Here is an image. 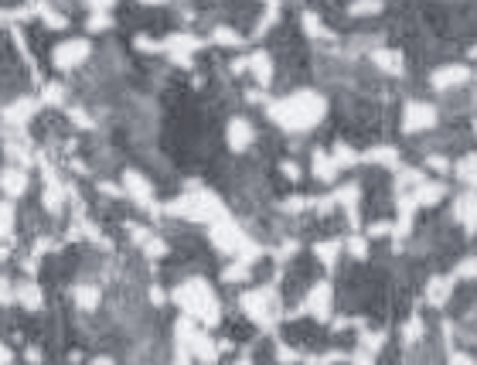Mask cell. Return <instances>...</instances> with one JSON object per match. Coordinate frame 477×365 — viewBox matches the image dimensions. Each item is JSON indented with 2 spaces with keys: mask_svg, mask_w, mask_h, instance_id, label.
<instances>
[{
  "mask_svg": "<svg viewBox=\"0 0 477 365\" xmlns=\"http://www.w3.org/2000/svg\"><path fill=\"white\" fill-rule=\"evenodd\" d=\"M20 304H24V308H38L41 304V290L35 287V284H20Z\"/></svg>",
  "mask_w": 477,
  "mask_h": 365,
  "instance_id": "6",
  "label": "cell"
},
{
  "mask_svg": "<svg viewBox=\"0 0 477 365\" xmlns=\"http://www.w3.org/2000/svg\"><path fill=\"white\" fill-rule=\"evenodd\" d=\"M229 140H232V147L235 151H242L249 140H252V127H249L246 120H232V127H229Z\"/></svg>",
  "mask_w": 477,
  "mask_h": 365,
  "instance_id": "4",
  "label": "cell"
},
{
  "mask_svg": "<svg viewBox=\"0 0 477 365\" xmlns=\"http://www.w3.org/2000/svg\"><path fill=\"white\" fill-rule=\"evenodd\" d=\"M35 113H38V99H18L14 106H7V110H4V120H7V123H14V127H20V123H28Z\"/></svg>",
  "mask_w": 477,
  "mask_h": 365,
  "instance_id": "2",
  "label": "cell"
},
{
  "mask_svg": "<svg viewBox=\"0 0 477 365\" xmlns=\"http://www.w3.org/2000/svg\"><path fill=\"white\" fill-rule=\"evenodd\" d=\"M0 188L7 195H20L24 188H28V178H24V171H18V168H11V171L0 174Z\"/></svg>",
  "mask_w": 477,
  "mask_h": 365,
  "instance_id": "3",
  "label": "cell"
},
{
  "mask_svg": "<svg viewBox=\"0 0 477 365\" xmlns=\"http://www.w3.org/2000/svg\"><path fill=\"white\" fill-rule=\"evenodd\" d=\"M86 55H89V41H65L55 48V65L58 69H76Z\"/></svg>",
  "mask_w": 477,
  "mask_h": 365,
  "instance_id": "1",
  "label": "cell"
},
{
  "mask_svg": "<svg viewBox=\"0 0 477 365\" xmlns=\"http://www.w3.org/2000/svg\"><path fill=\"white\" fill-rule=\"evenodd\" d=\"M151 4H157V0H151Z\"/></svg>",
  "mask_w": 477,
  "mask_h": 365,
  "instance_id": "8",
  "label": "cell"
},
{
  "mask_svg": "<svg viewBox=\"0 0 477 365\" xmlns=\"http://www.w3.org/2000/svg\"><path fill=\"white\" fill-rule=\"evenodd\" d=\"M61 96H65V89H58V86H48V89H45V99H48V103H58Z\"/></svg>",
  "mask_w": 477,
  "mask_h": 365,
  "instance_id": "7",
  "label": "cell"
},
{
  "mask_svg": "<svg viewBox=\"0 0 477 365\" xmlns=\"http://www.w3.org/2000/svg\"><path fill=\"white\" fill-rule=\"evenodd\" d=\"M14 229V205L11 202H0V239H7Z\"/></svg>",
  "mask_w": 477,
  "mask_h": 365,
  "instance_id": "5",
  "label": "cell"
}]
</instances>
